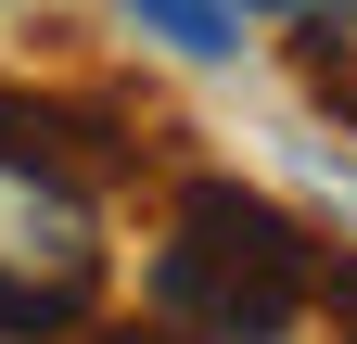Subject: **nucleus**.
<instances>
[{
    "instance_id": "obj_1",
    "label": "nucleus",
    "mask_w": 357,
    "mask_h": 344,
    "mask_svg": "<svg viewBox=\"0 0 357 344\" xmlns=\"http://www.w3.org/2000/svg\"><path fill=\"white\" fill-rule=\"evenodd\" d=\"M319 281H332V255L306 242V217L217 179V166H192L166 191V230L141 255V306L166 344H294Z\"/></svg>"
},
{
    "instance_id": "obj_2",
    "label": "nucleus",
    "mask_w": 357,
    "mask_h": 344,
    "mask_svg": "<svg viewBox=\"0 0 357 344\" xmlns=\"http://www.w3.org/2000/svg\"><path fill=\"white\" fill-rule=\"evenodd\" d=\"M115 242H102V191L89 166L52 153H0V344H64L102 319Z\"/></svg>"
},
{
    "instance_id": "obj_3",
    "label": "nucleus",
    "mask_w": 357,
    "mask_h": 344,
    "mask_svg": "<svg viewBox=\"0 0 357 344\" xmlns=\"http://www.w3.org/2000/svg\"><path fill=\"white\" fill-rule=\"evenodd\" d=\"M0 153H52V166H141V115L102 90H13L0 77Z\"/></svg>"
},
{
    "instance_id": "obj_4",
    "label": "nucleus",
    "mask_w": 357,
    "mask_h": 344,
    "mask_svg": "<svg viewBox=\"0 0 357 344\" xmlns=\"http://www.w3.org/2000/svg\"><path fill=\"white\" fill-rule=\"evenodd\" d=\"M115 13L141 26L153 52H178V64H243L255 38H268V26L243 13V0H115Z\"/></svg>"
},
{
    "instance_id": "obj_5",
    "label": "nucleus",
    "mask_w": 357,
    "mask_h": 344,
    "mask_svg": "<svg viewBox=\"0 0 357 344\" xmlns=\"http://www.w3.org/2000/svg\"><path fill=\"white\" fill-rule=\"evenodd\" d=\"M294 38V64H306V90H319V115H344V141H357V0H319Z\"/></svg>"
},
{
    "instance_id": "obj_6",
    "label": "nucleus",
    "mask_w": 357,
    "mask_h": 344,
    "mask_svg": "<svg viewBox=\"0 0 357 344\" xmlns=\"http://www.w3.org/2000/svg\"><path fill=\"white\" fill-rule=\"evenodd\" d=\"M294 179H306V191H319V204H332V217L357 230V166H332L319 141H306V153H294Z\"/></svg>"
}]
</instances>
